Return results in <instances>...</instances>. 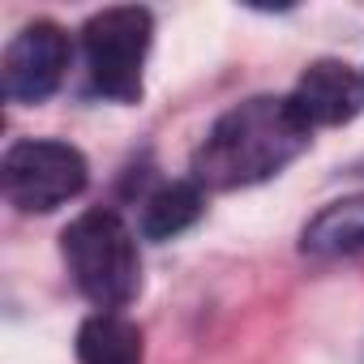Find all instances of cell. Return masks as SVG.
<instances>
[{
  "mask_svg": "<svg viewBox=\"0 0 364 364\" xmlns=\"http://www.w3.org/2000/svg\"><path fill=\"white\" fill-rule=\"evenodd\" d=\"M313 141V124L291 95H257L215 120L210 137L193 154V185L232 193L279 176Z\"/></svg>",
  "mask_w": 364,
  "mask_h": 364,
  "instance_id": "1",
  "label": "cell"
},
{
  "mask_svg": "<svg viewBox=\"0 0 364 364\" xmlns=\"http://www.w3.org/2000/svg\"><path fill=\"white\" fill-rule=\"evenodd\" d=\"M60 253H65L73 283L82 287L86 300L99 304V313H116L141 291L137 240L116 210L77 215L60 236Z\"/></svg>",
  "mask_w": 364,
  "mask_h": 364,
  "instance_id": "2",
  "label": "cell"
},
{
  "mask_svg": "<svg viewBox=\"0 0 364 364\" xmlns=\"http://www.w3.org/2000/svg\"><path fill=\"white\" fill-rule=\"evenodd\" d=\"M154 22L137 5L103 9L82 26V48H86V69L90 86L116 103H137L141 99V69L150 52Z\"/></svg>",
  "mask_w": 364,
  "mask_h": 364,
  "instance_id": "3",
  "label": "cell"
},
{
  "mask_svg": "<svg viewBox=\"0 0 364 364\" xmlns=\"http://www.w3.org/2000/svg\"><path fill=\"white\" fill-rule=\"evenodd\" d=\"M5 198L26 215H48L65 202H73L86 180V154L69 141H14L0 163Z\"/></svg>",
  "mask_w": 364,
  "mask_h": 364,
  "instance_id": "4",
  "label": "cell"
},
{
  "mask_svg": "<svg viewBox=\"0 0 364 364\" xmlns=\"http://www.w3.org/2000/svg\"><path fill=\"white\" fill-rule=\"evenodd\" d=\"M69 56H73L69 35L56 22H31L5 48V60H0V86H5V95L14 103H43L65 82Z\"/></svg>",
  "mask_w": 364,
  "mask_h": 364,
  "instance_id": "5",
  "label": "cell"
},
{
  "mask_svg": "<svg viewBox=\"0 0 364 364\" xmlns=\"http://www.w3.org/2000/svg\"><path fill=\"white\" fill-rule=\"evenodd\" d=\"M291 103L300 107V116L313 129H321V124H347L364 107V73H355L343 60H313L300 73V82L291 90Z\"/></svg>",
  "mask_w": 364,
  "mask_h": 364,
  "instance_id": "6",
  "label": "cell"
},
{
  "mask_svg": "<svg viewBox=\"0 0 364 364\" xmlns=\"http://www.w3.org/2000/svg\"><path fill=\"white\" fill-rule=\"evenodd\" d=\"M300 249L313 257H343L364 249V193L321 206L300 232Z\"/></svg>",
  "mask_w": 364,
  "mask_h": 364,
  "instance_id": "7",
  "label": "cell"
},
{
  "mask_svg": "<svg viewBox=\"0 0 364 364\" xmlns=\"http://www.w3.org/2000/svg\"><path fill=\"white\" fill-rule=\"evenodd\" d=\"M206 210V189L193 180H176L163 185L154 198H146L141 206V236L146 240H171L180 232H189Z\"/></svg>",
  "mask_w": 364,
  "mask_h": 364,
  "instance_id": "8",
  "label": "cell"
},
{
  "mask_svg": "<svg viewBox=\"0 0 364 364\" xmlns=\"http://www.w3.org/2000/svg\"><path fill=\"white\" fill-rule=\"evenodd\" d=\"M82 364H141V330L120 313H95L77 330Z\"/></svg>",
  "mask_w": 364,
  "mask_h": 364,
  "instance_id": "9",
  "label": "cell"
}]
</instances>
